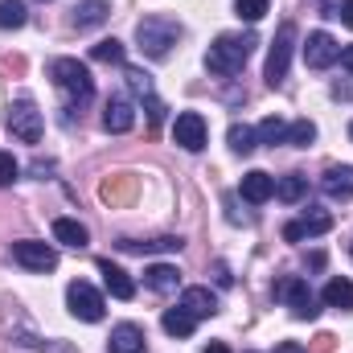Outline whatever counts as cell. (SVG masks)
I'll use <instances>...</instances> for the list:
<instances>
[{"label": "cell", "mask_w": 353, "mask_h": 353, "mask_svg": "<svg viewBox=\"0 0 353 353\" xmlns=\"http://www.w3.org/2000/svg\"><path fill=\"white\" fill-rule=\"evenodd\" d=\"M255 46H259L255 33H222L205 54V70L218 74V79H234L247 66V58L255 54Z\"/></svg>", "instance_id": "cell-1"}, {"label": "cell", "mask_w": 353, "mask_h": 353, "mask_svg": "<svg viewBox=\"0 0 353 353\" xmlns=\"http://www.w3.org/2000/svg\"><path fill=\"white\" fill-rule=\"evenodd\" d=\"M50 79H54V87L66 94V111L87 107L90 94H94V79H90V70L79 58H58V62L50 66Z\"/></svg>", "instance_id": "cell-2"}, {"label": "cell", "mask_w": 353, "mask_h": 353, "mask_svg": "<svg viewBox=\"0 0 353 353\" xmlns=\"http://www.w3.org/2000/svg\"><path fill=\"white\" fill-rule=\"evenodd\" d=\"M176 41H181V25L173 17H144L136 25V46L144 50V58H157V62L169 58V50Z\"/></svg>", "instance_id": "cell-3"}, {"label": "cell", "mask_w": 353, "mask_h": 353, "mask_svg": "<svg viewBox=\"0 0 353 353\" xmlns=\"http://www.w3.org/2000/svg\"><path fill=\"white\" fill-rule=\"evenodd\" d=\"M275 300H283L296 321H316V312H321V308H316V296L308 292V283H304L300 275L279 279V283H275Z\"/></svg>", "instance_id": "cell-4"}, {"label": "cell", "mask_w": 353, "mask_h": 353, "mask_svg": "<svg viewBox=\"0 0 353 353\" xmlns=\"http://www.w3.org/2000/svg\"><path fill=\"white\" fill-rule=\"evenodd\" d=\"M292 41H296V25L283 21L275 41H271V54H267V87H283L288 79V62H292Z\"/></svg>", "instance_id": "cell-5"}, {"label": "cell", "mask_w": 353, "mask_h": 353, "mask_svg": "<svg viewBox=\"0 0 353 353\" xmlns=\"http://www.w3.org/2000/svg\"><path fill=\"white\" fill-rule=\"evenodd\" d=\"M8 132H12L21 144H37V140H41V132H46V123H41V111H37L29 99L12 103V111H8Z\"/></svg>", "instance_id": "cell-6"}, {"label": "cell", "mask_w": 353, "mask_h": 353, "mask_svg": "<svg viewBox=\"0 0 353 353\" xmlns=\"http://www.w3.org/2000/svg\"><path fill=\"white\" fill-rule=\"evenodd\" d=\"M66 304H70V312L79 316V321H103V312H107V304H103V296L90 288L87 279H74L70 288H66Z\"/></svg>", "instance_id": "cell-7"}, {"label": "cell", "mask_w": 353, "mask_h": 353, "mask_svg": "<svg viewBox=\"0 0 353 353\" xmlns=\"http://www.w3.org/2000/svg\"><path fill=\"white\" fill-rule=\"evenodd\" d=\"M12 259L21 267H29V271H54V267H58V251H54L50 243L21 239V243H12Z\"/></svg>", "instance_id": "cell-8"}, {"label": "cell", "mask_w": 353, "mask_h": 353, "mask_svg": "<svg viewBox=\"0 0 353 353\" xmlns=\"http://www.w3.org/2000/svg\"><path fill=\"white\" fill-rule=\"evenodd\" d=\"M325 230H333V214H325V210H304L296 222H288L283 226V239L288 243H300V239H316V234H325Z\"/></svg>", "instance_id": "cell-9"}, {"label": "cell", "mask_w": 353, "mask_h": 353, "mask_svg": "<svg viewBox=\"0 0 353 353\" xmlns=\"http://www.w3.org/2000/svg\"><path fill=\"white\" fill-rule=\"evenodd\" d=\"M173 140L185 152H201L205 148V119L197 111H181L176 123H173Z\"/></svg>", "instance_id": "cell-10"}, {"label": "cell", "mask_w": 353, "mask_h": 353, "mask_svg": "<svg viewBox=\"0 0 353 353\" xmlns=\"http://www.w3.org/2000/svg\"><path fill=\"white\" fill-rule=\"evenodd\" d=\"M337 58H341V46H337L325 29L308 33V41H304V62H308L312 70H325V66H333Z\"/></svg>", "instance_id": "cell-11"}, {"label": "cell", "mask_w": 353, "mask_h": 353, "mask_svg": "<svg viewBox=\"0 0 353 353\" xmlns=\"http://www.w3.org/2000/svg\"><path fill=\"white\" fill-rule=\"evenodd\" d=\"M123 79H128V87L148 103V123H152V128H161V119H165V103L152 94V79H148L144 70H136V66H128V70H123Z\"/></svg>", "instance_id": "cell-12"}, {"label": "cell", "mask_w": 353, "mask_h": 353, "mask_svg": "<svg viewBox=\"0 0 353 353\" xmlns=\"http://www.w3.org/2000/svg\"><path fill=\"white\" fill-rule=\"evenodd\" d=\"M181 308H185L193 321H205V316L218 312V296H214L210 288H185V292H181Z\"/></svg>", "instance_id": "cell-13"}, {"label": "cell", "mask_w": 353, "mask_h": 353, "mask_svg": "<svg viewBox=\"0 0 353 353\" xmlns=\"http://www.w3.org/2000/svg\"><path fill=\"white\" fill-rule=\"evenodd\" d=\"M99 275H103V283H107V292H111L115 300H132V296H136V283L128 279V271H123L119 263L99 259Z\"/></svg>", "instance_id": "cell-14"}, {"label": "cell", "mask_w": 353, "mask_h": 353, "mask_svg": "<svg viewBox=\"0 0 353 353\" xmlns=\"http://www.w3.org/2000/svg\"><path fill=\"white\" fill-rule=\"evenodd\" d=\"M132 123H136V107L128 103V99H107V107H103V128L107 132H132Z\"/></svg>", "instance_id": "cell-15"}, {"label": "cell", "mask_w": 353, "mask_h": 353, "mask_svg": "<svg viewBox=\"0 0 353 353\" xmlns=\"http://www.w3.org/2000/svg\"><path fill=\"white\" fill-rule=\"evenodd\" d=\"M321 189L329 197H337V201L353 197V165H329L325 176H321Z\"/></svg>", "instance_id": "cell-16"}, {"label": "cell", "mask_w": 353, "mask_h": 353, "mask_svg": "<svg viewBox=\"0 0 353 353\" xmlns=\"http://www.w3.org/2000/svg\"><path fill=\"white\" fill-rule=\"evenodd\" d=\"M136 189H140V181H136V176L119 173V176H107V181H103L99 197H103L107 205H123V201H132V197H136Z\"/></svg>", "instance_id": "cell-17"}, {"label": "cell", "mask_w": 353, "mask_h": 353, "mask_svg": "<svg viewBox=\"0 0 353 353\" xmlns=\"http://www.w3.org/2000/svg\"><path fill=\"white\" fill-rule=\"evenodd\" d=\"M239 193L251 201V205H263V201H271L275 197V176H267V173H247L243 176V185H239Z\"/></svg>", "instance_id": "cell-18"}, {"label": "cell", "mask_w": 353, "mask_h": 353, "mask_svg": "<svg viewBox=\"0 0 353 353\" xmlns=\"http://www.w3.org/2000/svg\"><path fill=\"white\" fill-rule=\"evenodd\" d=\"M111 353H144V329L123 321L111 329Z\"/></svg>", "instance_id": "cell-19"}, {"label": "cell", "mask_w": 353, "mask_h": 353, "mask_svg": "<svg viewBox=\"0 0 353 353\" xmlns=\"http://www.w3.org/2000/svg\"><path fill=\"white\" fill-rule=\"evenodd\" d=\"M119 251H128V255H157V251H181V239H176V234H161V239H148V243H140V239H119Z\"/></svg>", "instance_id": "cell-20"}, {"label": "cell", "mask_w": 353, "mask_h": 353, "mask_svg": "<svg viewBox=\"0 0 353 353\" xmlns=\"http://www.w3.org/2000/svg\"><path fill=\"white\" fill-rule=\"evenodd\" d=\"M144 283H148L152 292L169 296V292H176V288H181V271H176L173 263H152L148 271H144Z\"/></svg>", "instance_id": "cell-21"}, {"label": "cell", "mask_w": 353, "mask_h": 353, "mask_svg": "<svg viewBox=\"0 0 353 353\" xmlns=\"http://www.w3.org/2000/svg\"><path fill=\"white\" fill-rule=\"evenodd\" d=\"M54 239H58L62 247H74V251H83L90 234H87V226H83L79 218H58V222H54Z\"/></svg>", "instance_id": "cell-22"}, {"label": "cell", "mask_w": 353, "mask_h": 353, "mask_svg": "<svg viewBox=\"0 0 353 353\" xmlns=\"http://www.w3.org/2000/svg\"><path fill=\"white\" fill-rule=\"evenodd\" d=\"M111 17V4L107 0H79L74 4V25L79 29H94V25H103Z\"/></svg>", "instance_id": "cell-23"}, {"label": "cell", "mask_w": 353, "mask_h": 353, "mask_svg": "<svg viewBox=\"0 0 353 353\" xmlns=\"http://www.w3.org/2000/svg\"><path fill=\"white\" fill-rule=\"evenodd\" d=\"M304 193H308V176L288 173V176H279V181H275V197H279V201H288V205H296Z\"/></svg>", "instance_id": "cell-24"}, {"label": "cell", "mask_w": 353, "mask_h": 353, "mask_svg": "<svg viewBox=\"0 0 353 353\" xmlns=\"http://www.w3.org/2000/svg\"><path fill=\"white\" fill-rule=\"evenodd\" d=\"M226 140H230V148H234L239 157H251V152L259 148V136H255V128H247V123H230Z\"/></svg>", "instance_id": "cell-25"}, {"label": "cell", "mask_w": 353, "mask_h": 353, "mask_svg": "<svg viewBox=\"0 0 353 353\" xmlns=\"http://www.w3.org/2000/svg\"><path fill=\"white\" fill-rule=\"evenodd\" d=\"M321 300L329 308H353V283L350 279H329L325 292H321Z\"/></svg>", "instance_id": "cell-26"}, {"label": "cell", "mask_w": 353, "mask_h": 353, "mask_svg": "<svg viewBox=\"0 0 353 353\" xmlns=\"http://www.w3.org/2000/svg\"><path fill=\"white\" fill-rule=\"evenodd\" d=\"M161 325H165V333H169V337H189L197 321H193V316L176 304V308H169V312H165V321H161Z\"/></svg>", "instance_id": "cell-27"}, {"label": "cell", "mask_w": 353, "mask_h": 353, "mask_svg": "<svg viewBox=\"0 0 353 353\" xmlns=\"http://www.w3.org/2000/svg\"><path fill=\"white\" fill-rule=\"evenodd\" d=\"M255 136H259V144H271V148H275V144H288V123L275 119V115H267L263 123L255 128Z\"/></svg>", "instance_id": "cell-28"}, {"label": "cell", "mask_w": 353, "mask_h": 353, "mask_svg": "<svg viewBox=\"0 0 353 353\" xmlns=\"http://www.w3.org/2000/svg\"><path fill=\"white\" fill-rule=\"evenodd\" d=\"M29 21L25 0H0V29H21Z\"/></svg>", "instance_id": "cell-29"}, {"label": "cell", "mask_w": 353, "mask_h": 353, "mask_svg": "<svg viewBox=\"0 0 353 353\" xmlns=\"http://www.w3.org/2000/svg\"><path fill=\"white\" fill-rule=\"evenodd\" d=\"M316 140V123L312 119H296V123H288V144L292 148H308Z\"/></svg>", "instance_id": "cell-30"}, {"label": "cell", "mask_w": 353, "mask_h": 353, "mask_svg": "<svg viewBox=\"0 0 353 353\" xmlns=\"http://www.w3.org/2000/svg\"><path fill=\"white\" fill-rule=\"evenodd\" d=\"M90 58H94V62H115V66H119V62H123V41L107 37V41H99V46L90 50Z\"/></svg>", "instance_id": "cell-31"}, {"label": "cell", "mask_w": 353, "mask_h": 353, "mask_svg": "<svg viewBox=\"0 0 353 353\" xmlns=\"http://www.w3.org/2000/svg\"><path fill=\"white\" fill-rule=\"evenodd\" d=\"M234 12H239L243 21H263L267 12H271V4H267V0H234Z\"/></svg>", "instance_id": "cell-32"}, {"label": "cell", "mask_w": 353, "mask_h": 353, "mask_svg": "<svg viewBox=\"0 0 353 353\" xmlns=\"http://www.w3.org/2000/svg\"><path fill=\"white\" fill-rule=\"evenodd\" d=\"M17 181V161L12 152H0V185H12Z\"/></svg>", "instance_id": "cell-33"}, {"label": "cell", "mask_w": 353, "mask_h": 353, "mask_svg": "<svg viewBox=\"0 0 353 353\" xmlns=\"http://www.w3.org/2000/svg\"><path fill=\"white\" fill-rule=\"evenodd\" d=\"M337 21L353 29V0H341V8H337Z\"/></svg>", "instance_id": "cell-34"}, {"label": "cell", "mask_w": 353, "mask_h": 353, "mask_svg": "<svg viewBox=\"0 0 353 353\" xmlns=\"http://www.w3.org/2000/svg\"><path fill=\"white\" fill-rule=\"evenodd\" d=\"M214 271H218V283H222V288H230V283H234V275L226 271V263H218V267H214Z\"/></svg>", "instance_id": "cell-35"}, {"label": "cell", "mask_w": 353, "mask_h": 353, "mask_svg": "<svg viewBox=\"0 0 353 353\" xmlns=\"http://www.w3.org/2000/svg\"><path fill=\"white\" fill-rule=\"evenodd\" d=\"M275 353H308V350H304V345H296V341H279Z\"/></svg>", "instance_id": "cell-36"}, {"label": "cell", "mask_w": 353, "mask_h": 353, "mask_svg": "<svg viewBox=\"0 0 353 353\" xmlns=\"http://www.w3.org/2000/svg\"><path fill=\"white\" fill-rule=\"evenodd\" d=\"M333 99H353V83H337L333 87Z\"/></svg>", "instance_id": "cell-37"}, {"label": "cell", "mask_w": 353, "mask_h": 353, "mask_svg": "<svg viewBox=\"0 0 353 353\" xmlns=\"http://www.w3.org/2000/svg\"><path fill=\"white\" fill-rule=\"evenodd\" d=\"M333 350V337H329V333H321V337H316V353H329Z\"/></svg>", "instance_id": "cell-38"}, {"label": "cell", "mask_w": 353, "mask_h": 353, "mask_svg": "<svg viewBox=\"0 0 353 353\" xmlns=\"http://www.w3.org/2000/svg\"><path fill=\"white\" fill-rule=\"evenodd\" d=\"M341 66L353 74V46H345V50H341Z\"/></svg>", "instance_id": "cell-39"}, {"label": "cell", "mask_w": 353, "mask_h": 353, "mask_svg": "<svg viewBox=\"0 0 353 353\" xmlns=\"http://www.w3.org/2000/svg\"><path fill=\"white\" fill-rule=\"evenodd\" d=\"M201 353H230V350H226L222 341H210V345H205V350H201Z\"/></svg>", "instance_id": "cell-40"}, {"label": "cell", "mask_w": 353, "mask_h": 353, "mask_svg": "<svg viewBox=\"0 0 353 353\" xmlns=\"http://www.w3.org/2000/svg\"><path fill=\"white\" fill-rule=\"evenodd\" d=\"M350 140H353V123H350Z\"/></svg>", "instance_id": "cell-41"}, {"label": "cell", "mask_w": 353, "mask_h": 353, "mask_svg": "<svg viewBox=\"0 0 353 353\" xmlns=\"http://www.w3.org/2000/svg\"><path fill=\"white\" fill-rule=\"evenodd\" d=\"M350 255H353V243H350Z\"/></svg>", "instance_id": "cell-42"}]
</instances>
